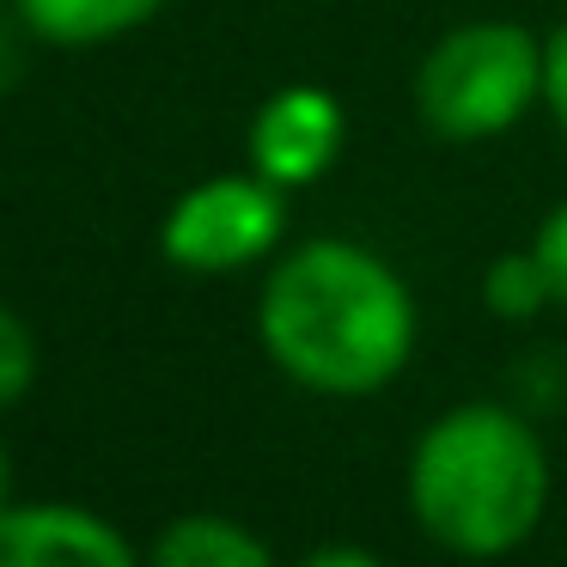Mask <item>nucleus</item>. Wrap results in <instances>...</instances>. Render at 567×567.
I'll list each match as a JSON object with an SVG mask.
<instances>
[{
	"label": "nucleus",
	"instance_id": "f257e3e1",
	"mask_svg": "<svg viewBox=\"0 0 567 567\" xmlns=\"http://www.w3.org/2000/svg\"><path fill=\"white\" fill-rule=\"evenodd\" d=\"M415 293L354 238L275 250L257 293V342L275 372L318 396H379L415 360Z\"/></svg>",
	"mask_w": 567,
	"mask_h": 567
},
{
	"label": "nucleus",
	"instance_id": "f03ea898",
	"mask_svg": "<svg viewBox=\"0 0 567 567\" xmlns=\"http://www.w3.org/2000/svg\"><path fill=\"white\" fill-rule=\"evenodd\" d=\"M403 494L433 549L457 561H501L543 530L555 470L543 433L518 409L470 396L415 433Z\"/></svg>",
	"mask_w": 567,
	"mask_h": 567
},
{
	"label": "nucleus",
	"instance_id": "7ed1b4c3",
	"mask_svg": "<svg viewBox=\"0 0 567 567\" xmlns=\"http://www.w3.org/2000/svg\"><path fill=\"white\" fill-rule=\"evenodd\" d=\"M543 111V38L518 19H464L415 62V116L433 141L476 147Z\"/></svg>",
	"mask_w": 567,
	"mask_h": 567
},
{
	"label": "nucleus",
	"instance_id": "20e7f679",
	"mask_svg": "<svg viewBox=\"0 0 567 567\" xmlns=\"http://www.w3.org/2000/svg\"><path fill=\"white\" fill-rule=\"evenodd\" d=\"M287 238V189L257 172H220L189 184L159 220V257L184 275L257 269Z\"/></svg>",
	"mask_w": 567,
	"mask_h": 567
},
{
	"label": "nucleus",
	"instance_id": "39448f33",
	"mask_svg": "<svg viewBox=\"0 0 567 567\" xmlns=\"http://www.w3.org/2000/svg\"><path fill=\"white\" fill-rule=\"evenodd\" d=\"M348 147V111L323 86H281L257 104L245 128V159L275 189H306L330 177V165Z\"/></svg>",
	"mask_w": 567,
	"mask_h": 567
},
{
	"label": "nucleus",
	"instance_id": "423d86ee",
	"mask_svg": "<svg viewBox=\"0 0 567 567\" xmlns=\"http://www.w3.org/2000/svg\"><path fill=\"white\" fill-rule=\"evenodd\" d=\"M0 567H147L104 513L74 501L0 506Z\"/></svg>",
	"mask_w": 567,
	"mask_h": 567
},
{
	"label": "nucleus",
	"instance_id": "0eeeda50",
	"mask_svg": "<svg viewBox=\"0 0 567 567\" xmlns=\"http://www.w3.org/2000/svg\"><path fill=\"white\" fill-rule=\"evenodd\" d=\"M172 0H13L19 25L38 43L55 50H92V43H116L128 31L153 25Z\"/></svg>",
	"mask_w": 567,
	"mask_h": 567
},
{
	"label": "nucleus",
	"instance_id": "6e6552de",
	"mask_svg": "<svg viewBox=\"0 0 567 567\" xmlns=\"http://www.w3.org/2000/svg\"><path fill=\"white\" fill-rule=\"evenodd\" d=\"M147 567H281L250 525L226 513H184L147 543Z\"/></svg>",
	"mask_w": 567,
	"mask_h": 567
},
{
	"label": "nucleus",
	"instance_id": "1a4fd4ad",
	"mask_svg": "<svg viewBox=\"0 0 567 567\" xmlns=\"http://www.w3.org/2000/svg\"><path fill=\"white\" fill-rule=\"evenodd\" d=\"M482 306L494 311L501 323H525L537 318L543 306H555L549 293V275H543L537 250H506V257H494L488 269H482Z\"/></svg>",
	"mask_w": 567,
	"mask_h": 567
},
{
	"label": "nucleus",
	"instance_id": "9d476101",
	"mask_svg": "<svg viewBox=\"0 0 567 567\" xmlns=\"http://www.w3.org/2000/svg\"><path fill=\"white\" fill-rule=\"evenodd\" d=\"M38 372H43L38 330H31V323L19 318V311L7 306V299H0V415L25 403L31 384H38Z\"/></svg>",
	"mask_w": 567,
	"mask_h": 567
},
{
	"label": "nucleus",
	"instance_id": "9b49d317",
	"mask_svg": "<svg viewBox=\"0 0 567 567\" xmlns=\"http://www.w3.org/2000/svg\"><path fill=\"white\" fill-rule=\"evenodd\" d=\"M530 250H537L543 275H549L555 306L567 311V202H555V208L537 220V233H530Z\"/></svg>",
	"mask_w": 567,
	"mask_h": 567
},
{
	"label": "nucleus",
	"instance_id": "f8f14e48",
	"mask_svg": "<svg viewBox=\"0 0 567 567\" xmlns=\"http://www.w3.org/2000/svg\"><path fill=\"white\" fill-rule=\"evenodd\" d=\"M543 111L567 141V19L543 38Z\"/></svg>",
	"mask_w": 567,
	"mask_h": 567
},
{
	"label": "nucleus",
	"instance_id": "ddd939ff",
	"mask_svg": "<svg viewBox=\"0 0 567 567\" xmlns=\"http://www.w3.org/2000/svg\"><path fill=\"white\" fill-rule=\"evenodd\" d=\"M293 567H391L379 549H367V543H318V549H306Z\"/></svg>",
	"mask_w": 567,
	"mask_h": 567
},
{
	"label": "nucleus",
	"instance_id": "4468645a",
	"mask_svg": "<svg viewBox=\"0 0 567 567\" xmlns=\"http://www.w3.org/2000/svg\"><path fill=\"white\" fill-rule=\"evenodd\" d=\"M0 506H13V457H7V440H0Z\"/></svg>",
	"mask_w": 567,
	"mask_h": 567
}]
</instances>
